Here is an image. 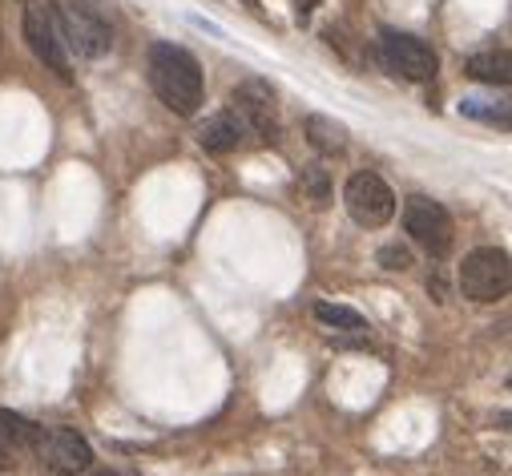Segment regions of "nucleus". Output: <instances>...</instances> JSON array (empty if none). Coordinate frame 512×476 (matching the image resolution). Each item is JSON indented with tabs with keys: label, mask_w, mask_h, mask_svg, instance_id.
I'll return each instance as SVG.
<instances>
[{
	"label": "nucleus",
	"mask_w": 512,
	"mask_h": 476,
	"mask_svg": "<svg viewBox=\"0 0 512 476\" xmlns=\"http://www.w3.org/2000/svg\"><path fill=\"white\" fill-rule=\"evenodd\" d=\"M150 85L178 117H194L202 105V65L182 45H154L150 49Z\"/></svg>",
	"instance_id": "f257e3e1"
},
{
	"label": "nucleus",
	"mask_w": 512,
	"mask_h": 476,
	"mask_svg": "<svg viewBox=\"0 0 512 476\" xmlns=\"http://www.w3.org/2000/svg\"><path fill=\"white\" fill-rule=\"evenodd\" d=\"M512 283V267L508 255L500 247H476L472 255H464L460 263V291L472 303H496L508 295Z\"/></svg>",
	"instance_id": "f03ea898"
},
{
	"label": "nucleus",
	"mask_w": 512,
	"mask_h": 476,
	"mask_svg": "<svg viewBox=\"0 0 512 476\" xmlns=\"http://www.w3.org/2000/svg\"><path fill=\"white\" fill-rule=\"evenodd\" d=\"M53 13H57L61 41H65L69 53H77V57H85V61H97V57L109 53L113 33H109V25L97 17V9H85L81 0H65V5H57Z\"/></svg>",
	"instance_id": "7ed1b4c3"
},
{
	"label": "nucleus",
	"mask_w": 512,
	"mask_h": 476,
	"mask_svg": "<svg viewBox=\"0 0 512 476\" xmlns=\"http://www.w3.org/2000/svg\"><path fill=\"white\" fill-rule=\"evenodd\" d=\"M343 206H347V214H351L359 226L375 230V226H388V222H392V214H396V194H392V186L383 182L379 174L359 170V174H351L347 186H343Z\"/></svg>",
	"instance_id": "20e7f679"
},
{
	"label": "nucleus",
	"mask_w": 512,
	"mask_h": 476,
	"mask_svg": "<svg viewBox=\"0 0 512 476\" xmlns=\"http://www.w3.org/2000/svg\"><path fill=\"white\" fill-rule=\"evenodd\" d=\"M404 230L416 238V243H420L428 255H436V259H444V255L452 251V243H456L452 214H448L436 198H424V194H412V198L404 202Z\"/></svg>",
	"instance_id": "39448f33"
},
{
	"label": "nucleus",
	"mask_w": 512,
	"mask_h": 476,
	"mask_svg": "<svg viewBox=\"0 0 512 476\" xmlns=\"http://www.w3.org/2000/svg\"><path fill=\"white\" fill-rule=\"evenodd\" d=\"M230 113L246 126L250 138L279 142V105H275V93H271L267 81H259V77L242 81V85L230 93Z\"/></svg>",
	"instance_id": "423d86ee"
},
{
	"label": "nucleus",
	"mask_w": 512,
	"mask_h": 476,
	"mask_svg": "<svg viewBox=\"0 0 512 476\" xmlns=\"http://www.w3.org/2000/svg\"><path fill=\"white\" fill-rule=\"evenodd\" d=\"M379 57L404 81H432L436 65H440L428 41H420L412 33H400V29H383L379 33Z\"/></svg>",
	"instance_id": "0eeeda50"
},
{
	"label": "nucleus",
	"mask_w": 512,
	"mask_h": 476,
	"mask_svg": "<svg viewBox=\"0 0 512 476\" xmlns=\"http://www.w3.org/2000/svg\"><path fill=\"white\" fill-rule=\"evenodd\" d=\"M29 448L37 452V460H41L45 468H53V472H61V476H77V472H85V468L93 464L89 440H85L81 432H73V428H41V424H37Z\"/></svg>",
	"instance_id": "6e6552de"
},
{
	"label": "nucleus",
	"mask_w": 512,
	"mask_h": 476,
	"mask_svg": "<svg viewBox=\"0 0 512 476\" xmlns=\"http://www.w3.org/2000/svg\"><path fill=\"white\" fill-rule=\"evenodd\" d=\"M25 41L37 53V61H45L57 77H69V49L61 41V25H57L53 5L29 0V9H25Z\"/></svg>",
	"instance_id": "1a4fd4ad"
},
{
	"label": "nucleus",
	"mask_w": 512,
	"mask_h": 476,
	"mask_svg": "<svg viewBox=\"0 0 512 476\" xmlns=\"http://www.w3.org/2000/svg\"><path fill=\"white\" fill-rule=\"evenodd\" d=\"M246 138H250L246 126L238 122L230 109H226V113H210L206 122L198 126V146L210 150V154H230V150H238Z\"/></svg>",
	"instance_id": "9d476101"
},
{
	"label": "nucleus",
	"mask_w": 512,
	"mask_h": 476,
	"mask_svg": "<svg viewBox=\"0 0 512 476\" xmlns=\"http://www.w3.org/2000/svg\"><path fill=\"white\" fill-rule=\"evenodd\" d=\"M307 138H311L315 150L335 154V150L347 146V126L335 122V117H327V113H311V117H307Z\"/></svg>",
	"instance_id": "9b49d317"
},
{
	"label": "nucleus",
	"mask_w": 512,
	"mask_h": 476,
	"mask_svg": "<svg viewBox=\"0 0 512 476\" xmlns=\"http://www.w3.org/2000/svg\"><path fill=\"white\" fill-rule=\"evenodd\" d=\"M315 319H319L323 327H335V331H367V319H363L355 307L327 303V299H319V303H315Z\"/></svg>",
	"instance_id": "f8f14e48"
},
{
	"label": "nucleus",
	"mask_w": 512,
	"mask_h": 476,
	"mask_svg": "<svg viewBox=\"0 0 512 476\" xmlns=\"http://www.w3.org/2000/svg\"><path fill=\"white\" fill-rule=\"evenodd\" d=\"M468 73L484 85H508V53H476L468 61Z\"/></svg>",
	"instance_id": "ddd939ff"
},
{
	"label": "nucleus",
	"mask_w": 512,
	"mask_h": 476,
	"mask_svg": "<svg viewBox=\"0 0 512 476\" xmlns=\"http://www.w3.org/2000/svg\"><path fill=\"white\" fill-rule=\"evenodd\" d=\"M33 432H37L33 420H25L21 412L0 408V440H5L9 448H29L33 444Z\"/></svg>",
	"instance_id": "4468645a"
},
{
	"label": "nucleus",
	"mask_w": 512,
	"mask_h": 476,
	"mask_svg": "<svg viewBox=\"0 0 512 476\" xmlns=\"http://www.w3.org/2000/svg\"><path fill=\"white\" fill-rule=\"evenodd\" d=\"M460 113L464 117H476V122H488V126H508V109L504 105H488V101H476V97H464L460 101Z\"/></svg>",
	"instance_id": "2eb2a0df"
},
{
	"label": "nucleus",
	"mask_w": 512,
	"mask_h": 476,
	"mask_svg": "<svg viewBox=\"0 0 512 476\" xmlns=\"http://www.w3.org/2000/svg\"><path fill=\"white\" fill-rule=\"evenodd\" d=\"M375 263H379L383 271H408V267H416L412 251H408V247H400V243H388V247H379Z\"/></svg>",
	"instance_id": "dca6fc26"
},
{
	"label": "nucleus",
	"mask_w": 512,
	"mask_h": 476,
	"mask_svg": "<svg viewBox=\"0 0 512 476\" xmlns=\"http://www.w3.org/2000/svg\"><path fill=\"white\" fill-rule=\"evenodd\" d=\"M303 190L323 206V202H327V170H323V166H307V170H303Z\"/></svg>",
	"instance_id": "f3484780"
},
{
	"label": "nucleus",
	"mask_w": 512,
	"mask_h": 476,
	"mask_svg": "<svg viewBox=\"0 0 512 476\" xmlns=\"http://www.w3.org/2000/svg\"><path fill=\"white\" fill-rule=\"evenodd\" d=\"M17 468V460H13V448L5 444V440H0V472H13Z\"/></svg>",
	"instance_id": "a211bd4d"
},
{
	"label": "nucleus",
	"mask_w": 512,
	"mask_h": 476,
	"mask_svg": "<svg viewBox=\"0 0 512 476\" xmlns=\"http://www.w3.org/2000/svg\"><path fill=\"white\" fill-rule=\"evenodd\" d=\"M311 5H315V0H295V17L307 21V17H311Z\"/></svg>",
	"instance_id": "6ab92c4d"
},
{
	"label": "nucleus",
	"mask_w": 512,
	"mask_h": 476,
	"mask_svg": "<svg viewBox=\"0 0 512 476\" xmlns=\"http://www.w3.org/2000/svg\"><path fill=\"white\" fill-rule=\"evenodd\" d=\"M246 9H254V13H263V0H242Z\"/></svg>",
	"instance_id": "aec40b11"
},
{
	"label": "nucleus",
	"mask_w": 512,
	"mask_h": 476,
	"mask_svg": "<svg viewBox=\"0 0 512 476\" xmlns=\"http://www.w3.org/2000/svg\"><path fill=\"white\" fill-rule=\"evenodd\" d=\"M93 476H117V472H109V468H97V472H93Z\"/></svg>",
	"instance_id": "412c9836"
}]
</instances>
